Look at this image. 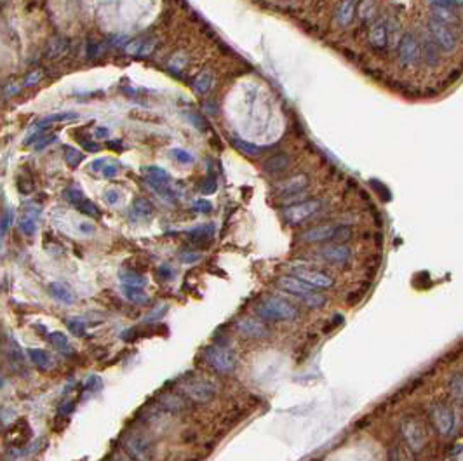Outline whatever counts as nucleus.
Wrapping results in <instances>:
<instances>
[{
    "label": "nucleus",
    "mask_w": 463,
    "mask_h": 461,
    "mask_svg": "<svg viewBox=\"0 0 463 461\" xmlns=\"http://www.w3.org/2000/svg\"><path fill=\"white\" fill-rule=\"evenodd\" d=\"M256 314L265 320L270 322H284V320H293L298 315L295 304L282 298H275V296H269V298L261 299L256 304Z\"/></svg>",
    "instance_id": "nucleus-1"
},
{
    "label": "nucleus",
    "mask_w": 463,
    "mask_h": 461,
    "mask_svg": "<svg viewBox=\"0 0 463 461\" xmlns=\"http://www.w3.org/2000/svg\"><path fill=\"white\" fill-rule=\"evenodd\" d=\"M122 449L131 461H152L154 444L143 432H127L122 437Z\"/></svg>",
    "instance_id": "nucleus-2"
},
{
    "label": "nucleus",
    "mask_w": 463,
    "mask_h": 461,
    "mask_svg": "<svg viewBox=\"0 0 463 461\" xmlns=\"http://www.w3.org/2000/svg\"><path fill=\"white\" fill-rule=\"evenodd\" d=\"M180 393L197 404H207L209 400L214 399L216 388L209 381H206V379L195 378V379H185V381H181Z\"/></svg>",
    "instance_id": "nucleus-3"
},
{
    "label": "nucleus",
    "mask_w": 463,
    "mask_h": 461,
    "mask_svg": "<svg viewBox=\"0 0 463 461\" xmlns=\"http://www.w3.org/2000/svg\"><path fill=\"white\" fill-rule=\"evenodd\" d=\"M204 361L207 362V366L212 367L214 371H218V373H232L235 369V357H233V353L220 345L207 346L204 350Z\"/></svg>",
    "instance_id": "nucleus-4"
},
{
    "label": "nucleus",
    "mask_w": 463,
    "mask_h": 461,
    "mask_svg": "<svg viewBox=\"0 0 463 461\" xmlns=\"http://www.w3.org/2000/svg\"><path fill=\"white\" fill-rule=\"evenodd\" d=\"M428 32H430V39L435 42V45L439 49H443L444 53H453L456 49V37L449 30V27L437 18L428 19Z\"/></svg>",
    "instance_id": "nucleus-5"
},
{
    "label": "nucleus",
    "mask_w": 463,
    "mask_h": 461,
    "mask_svg": "<svg viewBox=\"0 0 463 461\" xmlns=\"http://www.w3.org/2000/svg\"><path fill=\"white\" fill-rule=\"evenodd\" d=\"M321 207H322V202L317 200V198L296 202V204L286 207V211H284V219H286L289 225H300V223H303L305 219L312 218L313 214L319 213Z\"/></svg>",
    "instance_id": "nucleus-6"
},
{
    "label": "nucleus",
    "mask_w": 463,
    "mask_h": 461,
    "mask_svg": "<svg viewBox=\"0 0 463 461\" xmlns=\"http://www.w3.org/2000/svg\"><path fill=\"white\" fill-rule=\"evenodd\" d=\"M399 63L406 68L413 66L420 58V47H418V40L413 33H404L399 40Z\"/></svg>",
    "instance_id": "nucleus-7"
},
{
    "label": "nucleus",
    "mask_w": 463,
    "mask_h": 461,
    "mask_svg": "<svg viewBox=\"0 0 463 461\" xmlns=\"http://www.w3.org/2000/svg\"><path fill=\"white\" fill-rule=\"evenodd\" d=\"M293 275L296 278H300L301 282H305L307 286H310L313 289H329V287L334 286V280L329 277V275L317 272L313 268H293Z\"/></svg>",
    "instance_id": "nucleus-8"
},
{
    "label": "nucleus",
    "mask_w": 463,
    "mask_h": 461,
    "mask_svg": "<svg viewBox=\"0 0 463 461\" xmlns=\"http://www.w3.org/2000/svg\"><path fill=\"white\" fill-rule=\"evenodd\" d=\"M430 418L434 421L437 432L441 435H448L454 430V423H456V416H454V411L446 405L437 404L430 409Z\"/></svg>",
    "instance_id": "nucleus-9"
},
{
    "label": "nucleus",
    "mask_w": 463,
    "mask_h": 461,
    "mask_svg": "<svg viewBox=\"0 0 463 461\" xmlns=\"http://www.w3.org/2000/svg\"><path fill=\"white\" fill-rule=\"evenodd\" d=\"M321 258L334 265H347L350 261V249L343 244H328L319 251Z\"/></svg>",
    "instance_id": "nucleus-10"
},
{
    "label": "nucleus",
    "mask_w": 463,
    "mask_h": 461,
    "mask_svg": "<svg viewBox=\"0 0 463 461\" xmlns=\"http://www.w3.org/2000/svg\"><path fill=\"white\" fill-rule=\"evenodd\" d=\"M402 433H404L407 444L415 452H418L425 446V432L423 428L413 420H404L402 423Z\"/></svg>",
    "instance_id": "nucleus-11"
},
{
    "label": "nucleus",
    "mask_w": 463,
    "mask_h": 461,
    "mask_svg": "<svg viewBox=\"0 0 463 461\" xmlns=\"http://www.w3.org/2000/svg\"><path fill=\"white\" fill-rule=\"evenodd\" d=\"M338 226L336 225H317L301 234L300 239L303 242H326V240H334Z\"/></svg>",
    "instance_id": "nucleus-12"
},
{
    "label": "nucleus",
    "mask_w": 463,
    "mask_h": 461,
    "mask_svg": "<svg viewBox=\"0 0 463 461\" xmlns=\"http://www.w3.org/2000/svg\"><path fill=\"white\" fill-rule=\"evenodd\" d=\"M277 286L280 287L282 291H286V293L289 294H295V296H301V298H305L307 294L312 293V287L307 286L305 282H301L300 278H296L295 275H284V277H279L277 278Z\"/></svg>",
    "instance_id": "nucleus-13"
},
{
    "label": "nucleus",
    "mask_w": 463,
    "mask_h": 461,
    "mask_svg": "<svg viewBox=\"0 0 463 461\" xmlns=\"http://www.w3.org/2000/svg\"><path fill=\"white\" fill-rule=\"evenodd\" d=\"M235 327L239 329V332H242L248 338H265L269 334V329L263 325L260 320H254L251 317H246L235 322Z\"/></svg>",
    "instance_id": "nucleus-14"
},
{
    "label": "nucleus",
    "mask_w": 463,
    "mask_h": 461,
    "mask_svg": "<svg viewBox=\"0 0 463 461\" xmlns=\"http://www.w3.org/2000/svg\"><path fill=\"white\" fill-rule=\"evenodd\" d=\"M147 183H148V187L157 193V195L162 197L164 200L171 202V204H174V202L178 200V197H180L176 190L169 185V180H157V177L147 176Z\"/></svg>",
    "instance_id": "nucleus-15"
},
{
    "label": "nucleus",
    "mask_w": 463,
    "mask_h": 461,
    "mask_svg": "<svg viewBox=\"0 0 463 461\" xmlns=\"http://www.w3.org/2000/svg\"><path fill=\"white\" fill-rule=\"evenodd\" d=\"M308 185V177L305 174H298V176H293L289 180L282 181V183L277 185V192L284 197H291L296 195V193L303 192Z\"/></svg>",
    "instance_id": "nucleus-16"
},
{
    "label": "nucleus",
    "mask_w": 463,
    "mask_h": 461,
    "mask_svg": "<svg viewBox=\"0 0 463 461\" xmlns=\"http://www.w3.org/2000/svg\"><path fill=\"white\" fill-rule=\"evenodd\" d=\"M68 47H70V44H68V40L65 37H53V39L47 42V45H45L44 58L49 59V61L59 59L68 53Z\"/></svg>",
    "instance_id": "nucleus-17"
},
{
    "label": "nucleus",
    "mask_w": 463,
    "mask_h": 461,
    "mask_svg": "<svg viewBox=\"0 0 463 461\" xmlns=\"http://www.w3.org/2000/svg\"><path fill=\"white\" fill-rule=\"evenodd\" d=\"M369 44L375 49H385L386 47V23L383 19H378L373 23L369 30Z\"/></svg>",
    "instance_id": "nucleus-18"
},
{
    "label": "nucleus",
    "mask_w": 463,
    "mask_h": 461,
    "mask_svg": "<svg viewBox=\"0 0 463 461\" xmlns=\"http://www.w3.org/2000/svg\"><path fill=\"white\" fill-rule=\"evenodd\" d=\"M159 402L160 407L169 413H181L186 409V402L180 393H164L162 397H159Z\"/></svg>",
    "instance_id": "nucleus-19"
},
{
    "label": "nucleus",
    "mask_w": 463,
    "mask_h": 461,
    "mask_svg": "<svg viewBox=\"0 0 463 461\" xmlns=\"http://www.w3.org/2000/svg\"><path fill=\"white\" fill-rule=\"evenodd\" d=\"M355 16V4L354 0H342L339 6L336 7V12H334V18H336V23L339 27H348L352 23Z\"/></svg>",
    "instance_id": "nucleus-20"
},
{
    "label": "nucleus",
    "mask_w": 463,
    "mask_h": 461,
    "mask_svg": "<svg viewBox=\"0 0 463 461\" xmlns=\"http://www.w3.org/2000/svg\"><path fill=\"white\" fill-rule=\"evenodd\" d=\"M6 353H7V357H9L12 366L23 369L25 367V355H23V352H21V346L16 343V340H12L11 336L6 340Z\"/></svg>",
    "instance_id": "nucleus-21"
},
{
    "label": "nucleus",
    "mask_w": 463,
    "mask_h": 461,
    "mask_svg": "<svg viewBox=\"0 0 463 461\" xmlns=\"http://www.w3.org/2000/svg\"><path fill=\"white\" fill-rule=\"evenodd\" d=\"M49 293L53 298H56L58 301L65 303V304H71L77 301V298H75V294L71 293L70 289H68L66 286H63L61 282H53V284L49 286Z\"/></svg>",
    "instance_id": "nucleus-22"
},
{
    "label": "nucleus",
    "mask_w": 463,
    "mask_h": 461,
    "mask_svg": "<svg viewBox=\"0 0 463 461\" xmlns=\"http://www.w3.org/2000/svg\"><path fill=\"white\" fill-rule=\"evenodd\" d=\"M287 166H289V155H286V153L274 155V157H270L265 164H263L265 171L272 172V174H279V172L286 171Z\"/></svg>",
    "instance_id": "nucleus-23"
},
{
    "label": "nucleus",
    "mask_w": 463,
    "mask_h": 461,
    "mask_svg": "<svg viewBox=\"0 0 463 461\" xmlns=\"http://www.w3.org/2000/svg\"><path fill=\"white\" fill-rule=\"evenodd\" d=\"M152 213H154V207H152L150 202H148L147 198H143V197L136 198V200L133 202V206H131V218L133 219L150 218Z\"/></svg>",
    "instance_id": "nucleus-24"
},
{
    "label": "nucleus",
    "mask_w": 463,
    "mask_h": 461,
    "mask_svg": "<svg viewBox=\"0 0 463 461\" xmlns=\"http://www.w3.org/2000/svg\"><path fill=\"white\" fill-rule=\"evenodd\" d=\"M118 278H120L122 286H131V287H145L148 282L145 275L136 273L133 270H122L118 273Z\"/></svg>",
    "instance_id": "nucleus-25"
},
{
    "label": "nucleus",
    "mask_w": 463,
    "mask_h": 461,
    "mask_svg": "<svg viewBox=\"0 0 463 461\" xmlns=\"http://www.w3.org/2000/svg\"><path fill=\"white\" fill-rule=\"evenodd\" d=\"M423 58L425 63L428 66H437L441 61V54H439V47L435 45V42L432 39H425L423 42Z\"/></svg>",
    "instance_id": "nucleus-26"
},
{
    "label": "nucleus",
    "mask_w": 463,
    "mask_h": 461,
    "mask_svg": "<svg viewBox=\"0 0 463 461\" xmlns=\"http://www.w3.org/2000/svg\"><path fill=\"white\" fill-rule=\"evenodd\" d=\"M28 357L33 366H37L39 369H49V367L53 366V358H51V355L47 352H44V350H39V348L28 350Z\"/></svg>",
    "instance_id": "nucleus-27"
},
{
    "label": "nucleus",
    "mask_w": 463,
    "mask_h": 461,
    "mask_svg": "<svg viewBox=\"0 0 463 461\" xmlns=\"http://www.w3.org/2000/svg\"><path fill=\"white\" fill-rule=\"evenodd\" d=\"M186 234H188V237L193 240V242H202V240H209L211 237L214 235V226H212L211 223H207V225L192 228V230H188Z\"/></svg>",
    "instance_id": "nucleus-28"
},
{
    "label": "nucleus",
    "mask_w": 463,
    "mask_h": 461,
    "mask_svg": "<svg viewBox=\"0 0 463 461\" xmlns=\"http://www.w3.org/2000/svg\"><path fill=\"white\" fill-rule=\"evenodd\" d=\"M211 87H212V75L209 71H201V73L193 79V89L197 94H206Z\"/></svg>",
    "instance_id": "nucleus-29"
},
{
    "label": "nucleus",
    "mask_w": 463,
    "mask_h": 461,
    "mask_svg": "<svg viewBox=\"0 0 463 461\" xmlns=\"http://www.w3.org/2000/svg\"><path fill=\"white\" fill-rule=\"evenodd\" d=\"M122 291H124V296L129 301L143 304L148 301V294L143 291V287H131V286H122Z\"/></svg>",
    "instance_id": "nucleus-30"
},
{
    "label": "nucleus",
    "mask_w": 463,
    "mask_h": 461,
    "mask_svg": "<svg viewBox=\"0 0 463 461\" xmlns=\"http://www.w3.org/2000/svg\"><path fill=\"white\" fill-rule=\"evenodd\" d=\"M186 65H188V56H186V53L173 54V56L169 58V61H167V68L176 75L181 73V71L186 68Z\"/></svg>",
    "instance_id": "nucleus-31"
},
{
    "label": "nucleus",
    "mask_w": 463,
    "mask_h": 461,
    "mask_svg": "<svg viewBox=\"0 0 463 461\" xmlns=\"http://www.w3.org/2000/svg\"><path fill=\"white\" fill-rule=\"evenodd\" d=\"M49 341L53 343L59 352H70V343H68V338L63 332H51L49 334Z\"/></svg>",
    "instance_id": "nucleus-32"
},
{
    "label": "nucleus",
    "mask_w": 463,
    "mask_h": 461,
    "mask_svg": "<svg viewBox=\"0 0 463 461\" xmlns=\"http://www.w3.org/2000/svg\"><path fill=\"white\" fill-rule=\"evenodd\" d=\"M169 155H171V157L180 164H192L195 160L193 155L190 153L188 150H183V148H171Z\"/></svg>",
    "instance_id": "nucleus-33"
},
{
    "label": "nucleus",
    "mask_w": 463,
    "mask_h": 461,
    "mask_svg": "<svg viewBox=\"0 0 463 461\" xmlns=\"http://www.w3.org/2000/svg\"><path fill=\"white\" fill-rule=\"evenodd\" d=\"M233 145L239 148L242 153L249 155V157H254V155L260 153V148L251 145V143H248V141H242V139H239V138H233Z\"/></svg>",
    "instance_id": "nucleus-34"
},
{
    "label": "nucleus",
    "mask_w": 463,
    "mask_h": 461,
    "mask_svg": "<svg viewBox=\"0 0 463 461\" xmlns=\"http://www.w3.org/2000/svg\"><path fill=\"white\" fill-rule=\"evenodd\" d=\"M449 390H451V395H454L456 399H461V395H463V379H461L460 373L451 376V379H449Z\"/></svg>",
    "instance_id": "nucleus-35"
},
{
    "label": "nucleus",
    "mask_w": 463,
    "mask_h": 461,
    "mask_svg": "<svg viewBox=\"0 0 463 461\" xmlns=\"http://www.w3.org/2000/svg\"><path fill=\"white\" fill-rule=\"evenodd\" d=\"M66 325H68V329H70V332L74 334V336H77V338L86 336V324H84L82 320L68 319L66 320Z\"/></svg>",
    "instance_id": "nucleus-36"
},
{
    "label": "nucleus",
    "mask_w": 463,
    "mask_h": 461,
    "mask_svg": "<svg viewBox=\"0 0 463 461\" xmlns=\"http://www.w3.org/2000/svg\"><path fill=\"white\" fill-rule=\"evenodd\" d=\"M432 9L435 11L437 19L443 21V23H446V21H454V19H456V16H454V12L451 11V7L435 6V7H432Z\"/></svg>",
    "instance_id": "nucleus-37"
},
{
    "label": "nucleus",
    "mask_w": 463,
    "mask_h": 461,
    "mask_svg": "<svg viewBox=\"0 0 463 461\" xmlns=\"http://www.w3.org/2000/svg\"><path fill=\"white\" fill-rule=\"evenodd\" d=\"M77 207H79V211H82L84 214H87V216H92V218H98L100 216V211H98V207L92 204V202H89V200H80L79 204H77Z\"/></svg>",
    "instance_id": "nucleus-38"
},
{
    "label": "nucleus",
    "mask_w": 463,
    "mask_h": 461,
    "mask_svg": "<svg viewBox=\"0 0 463 461\" xmlns=\"http://www.w3.org/2000/svg\"><path fill=\"white\" fill-rule=\"evenodd\" d=\"M303 301H305V304H307V306H310V308H313V310H315V308H321L322 304L326 303V298L322 294H312V293H310V294L305 296Z\"/></svg>",
    "instance_id": "nucleus-39"
},
{
    "label": "nucleus",
    "mask_w": 463,
    "mask_h": 461,
    "mask_svg": "<svg viewBox=\"0 0 463 461\" xmlns=\"http://www.w3.org/2000/svg\"><path fill=\"white\" fill-rule=\"evenodd\" d=\"M143 172H145L147 176H150V177H157V180H169V172L162 167L150 166V167L143 169Z\"/></svg>",
    "instance_id": "nucleus-40"
},
{
    "label": "nucleus",
    "mask_w": 463,
    "mask_h": 461,
    "mask_svg": "<svg viewBox=\"0 0 463 461\" xmlns=\"http://www.w3.org/2000/svg\"><path fill=\"white\" fill-rule=\"evenodd\" d=\"M216 187H218V183H216V176L207 174V177L204 180V183L201 187V192L204 193V195H211V193L216 192Z\"/></svg>",
    "instance_id": "nucleus-41"
},
{
    "label": "nucleus",
    "mask_w": 463,
    "mask_h": 461,
    "mask_svg": "<svg viewBox=\"0 0 463 461\" xmlns=\"http://www.w3.org/2000/svg\"><path fill=\"white\" fill-rule=\"evenodd\" d=\"M192 209L195 213H202V214H207L212 211V204L209 200H206V198H199V200H195L192 204Z\"/></svg>",
    "instance_id": "nucleus-42"
},
{
    "label": "nucleus",
    "mask_w": 463,
    "mask_h": 461,
    "mask_svg": "<svg viewBox=\"0 0 463 461\" xmlns=\"http://www.w3.org/2000/svg\"><path fill=\"white\" fill-rule=\"evenodd\" d=\"M40 79H42V71H40V70L32 71V73H30L28 77L23 80V84H21V86H23V87L35 86V84H39V82H40Z\"/></svg>",
    "instance_id": "nucleus-43"
},
{
    "label": "nucleus",
    "mask_w": 463,
    "mask_h": 461,
    "mask_svg": "<svg viewBox=\"0 0 463 461\" xmlns=\"http://www.w3.org/2000/svg\"><path fill=\"white\" fill-rule=\"evenodd\" d=\"M350 237H352L350 228H347V226H338L336 235H334V240H338V242L342 244V242H345V240L350 239Z\"/></svg>",
    "instance_id": "nucleus-44"
},
{
    "label": "nucleus",
    "mask_w": 463,
    "mask_h": 461,
    "mask_svg": "<svg viewBox=\"0 0 463 461\" xmlns=\"http://www.w3.org/2000/svg\"><path fill=\"white\" fill-rule=\"evenodd\" d=\"M143 42H145V40H141V39L129 42V44L126 45V53H127V54H131V56H133V54H139V50H141Z\"/></svg>",
    "instance_id": "nucleus-45"
},
{
    "label": "nucleus",
    "mask_w": 463,
    "mask_h": 461,
    "mask_svg": "<svg viewBox=\"0 0 463 461\" xmlns=\"http://www.w3.org/2000/svg\"><path fill=\"white\" fill-rule=\"evenodd\" d=\"M180 260L183 261V263H195V261L201 260V254L195 251H185V252H181Z\"/></svg>",
    "instance_id": "nucleus-46"
},
{
    "label": "nucleus",
    "mask_w": 463,
    "mask_h": 461,
    "mask_svg": "<svg viewBox=\"0 0 463 461\" xmlns=\"http://www.w3.org/2000/svg\"><path fill=\"white\" fill-rule=\"evenodd\" d=\"M105 200L108 202L110 206H115L118 200H120V192L118 190H108L105 193Z\"/></svg>",
    "instance_id": "nucleus-47"
},
{
    "label": "nucleus",
    "mask_w": 463,
    "mask_h": 461,
    "mask_svg": "<svg viewBox=\"0 0 463 461\" xmlns=\"http://www.w3.org/2000/svg\"><path fill=\"white\" fill-rule=\"evenodd\" d=\"M80 159H82V155H80L77 150H71V148H68V151H66V160L71 164V166H77V164L80 162Z\"/></svg>",
    "instance_id": "nucleus-48"
},
{
    "label": "nucleus",
    "mask_w": 463,
    "mask_h": 461,
    "mask_svg": "<svg viewBox=\"0 0 463 461\" xmlns=\"http://www.w3.org/2000/svg\"><path fill=\"white\" fill-rule=\"evenodd\" d=\"M427 2L430 4L432 7H435V6L451 7V6H454V4H456V0H427Z\"/></svg>",
    "instance_id": "nucleus-49"
},
{
    "label": "nucleus",
    "mask_w": 463,
    "mask_h": 461,
    "mask_svg": "<svg viewBox=\"0 0 463 461\" xmlns=\"http://www.w3.org/2000/svg\"><path fill=\"white\" fill-rule=\"evenodd\" d=\"M118 171V166H105L103 167V176L105 177H113L117 174Z\"/></svg>",
    "instance_id": "nucleus-50"
},
{
    "label": "nucleus",
    "mask_w": 463,
    "mask_h": 461,
    "mask_svg": "<svg viewBox=\"0 0 463 461\" xmlns=\"http://www.w3.org/2000/svg\"><path fill=\"white\" fill-rule=\"evenodd\" d=\"M80 232L89 235V234H92V232H94V226H92L91 223H82V225H80Z\"/></svg>",
    "instance_id": "nucleus-51"
},
{
    "label": "nucleus",
    "mask_w": 463,
    "mask_h": 461,
    "mask_svg": "<svg viewBox=\"0 0 463 461\" xmlns=\"http://www.w3.org/2000/svg\"><path fill=\"white\" fill-rule=\"evenodd\" d=\"M159 275H160V277H162V278H169V277H171V275H173V272L167 268V266H162V268L159 270Z\"/></svg>",
    "instance_id": "nucleus-52"
},
{
    "label": "nucleus",
    "mask_w": 463,
    "mask_h": 461,
    "mask_svg": "<svg viewBox=\"0 0 463 461\" xmlns=\"http://www.w3.org/2000/svg\"><path fill=\"white\" fill-rule=\"evenodd\" d=\"M71 409H74V404H71V402H66L65 405H61V409H59V413H61V414H68V413L71 411Z\"/></svg>",
    "instance_id": "nucleus-53"
},
{
    "label": "nucleus",
    "mask_w": 463,
    "mask_h": 461,
    "mask_svg": "<svg viewBox=\"0 0 463 461\" xmlns=\"http://www.w3.org/2000/svg\"><path fill=\"white\" fill-rule=\"evenodd\" d=\"M115 461H126V459L122 458V456H118V454H117V456H115ZM127 461H129V459H127Z\"/></svg>",
    "instance_id": "nucleus-54"
}]
</instances>
